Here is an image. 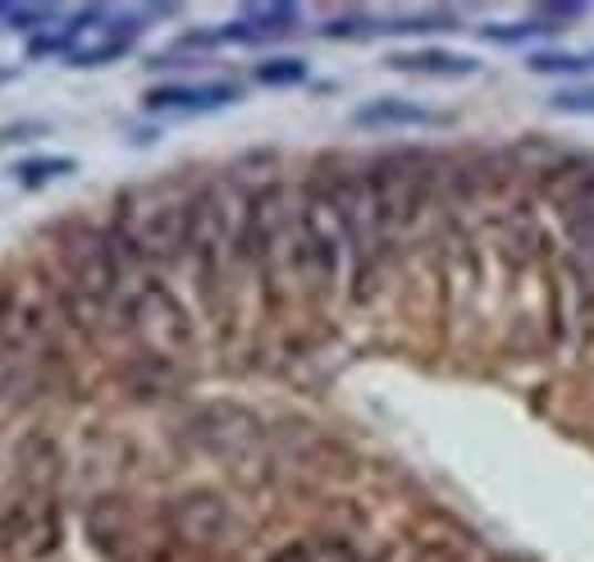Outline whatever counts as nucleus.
<instances>
[{"label":"nucleus","mask_w":594,"mask_h":562,"mask_svg":"<svg viewBox=\"0 0 594 562\" xmlns=\"http://www.w3.org/2000/svg\"><path fill=\"white\" fill-rule=\"evenodd\" d=\"M197 193L183 183H142L120 197L115 243L133 266H170L193 238Z\"/></svg>","instance_id":"obj_1"},{"label":"nucleus","mask_w":594,"mask_h":562,"mask_svg":"<svg viewBox=\"0 0 594 562\" xmlns=\"http://www.w3.org/2000/svg\"><path fill=\"white\" fill-rule=\"evenodd\" d=\"M55 256L73 316L83 325H96L124 293V256L115 247V234L96 229L88 219H69L55 229Z\"/></svg>","instance_id":"obj_2"},{"label":"nucleus","mask_w":594,"mask_h":562,"mask_svg":"<svg viewBox=\"0 0 594 562\" xmlns=\"http://www.w3.org/2000/svg\"><path fill=\"white\" fill-rule=\"evenodd\" d=\"M124 303H129V329L137 344L161 357V361H183L193 352V325L188 311L178 307V297L156 284V279H129L124 270Z\"/></svg>","instance_id":"obj_3"},{"label":"nucleus","mask_w":594,"mask_h":562,"mask_svg":"<svg viewBox=\"0 0 594 562\" xmlns=\"http://www.w3.org/2000/svg\"><path fill=\"white\" fill-rule=\"evenodd\" d=\"M69 51L64 60L73 69H96V64H110L133 51L142 23L137 19H110L105 10H83L69 28Z\"/></svg>","instance_id":"obj_4"},{"label":"nucleus","mask_w":594,"mask_h":562,"mask_svg":"<svg viewBox=\"0 0 594 562\" xmlns=\"http://www.w3.org/2000/svg\"><path fill=\"white\" fill-rule=\"evenodd\" d=\"M243 101V83L215 79V83H165L142 96L152 115H206V110H225Z\"/></svg>","instance_id":"obj_5"},{"label":"nucleus","mask_w":594,"mask_h":562,"mask_svg":"<svg viewBox=\"0 0 594 562\" xmlns=\"http://www.w3.org/2000/svg\"><path fill=\"white\" fill-rule=\"evenodd\" d=\"M352 124L357 129H449L453 115L417 105V101H402V96H380V101H366L352 115Z\"/></svg>","instance_id":"obj_6"},{"label":"nucleus","mask_w":594,"mask_h":562,"mask_svg":"<svg viewBox=\"0 0 594 562\" xmlns=\"http://www.w3.org/2000/svg\"><path fill=\"white\" fill-rule=\"evenodd\" d=\"M389 69L421 73V79H471V73L480 69V60L475 55H458V51H439V47H421V51L389 55Z\"/></svg>","instance_id":"obj_7"},{"label":"nucleus","mask_w":594,"mask_h":562,"mask_svg":"<svg viewBox=\"0 0 594 562\" xmlns=\"http://www.w3.org/2000/svg\"><path fill=\"white\" fill-rule=\"evenodd\" d=\"M219 527H225V503H219L215 494H193L183 499L174 508V531L178 540H193V544H206L219 535Z\"/></svg>","instance_id":"obj_8"},{"label":"nucleus","mask_w":594,"mask_h":562,"mask_svg":"<svg viewBox=\"0 0 594 562\" xmlns=\"http://www.w3.org/2000/svg\"><path fill=\"white\" fill-rule=\"evenodd\" d=\"M73 170H79V161H73V156H32V161H19V165H14V178H19L23 187H42V183L64 178V174H73Z\"/></svg>","instance_id":"obj_9"},{"label":"nucleus","mask_w":594,"mask_h":562,"mask_svg":"<svg viewBox=\"0 0 594 562\" xmlns=\"http://www.w3.org/2000/svg\"><path fill=\"white\" fill-rule=\"evenodd\" d=\"M531 73H594V51H535L526 60Z\"/></svg>","instance_id":"obj_10"},{"label":"nucleus","mask_w":594,"mask_h":562,"mask_svg":"<svg viewBox=\"0 0 594 562\" xmlns=\"http://www.w3.org/2000/svg\"><path fill=\"white\" fill-rule=\"evenodd\" d=\"M549 32H563V28H553V23H544L540 14H531L526 23H494V28H480V37H485V42H503V47H516V42H531V37H549Z\"/></svg>","instance_id":"obj_11"},{"label":"nucleus","mask_w":594,"mask_h":562,"mask_svg":"<svg viewBox=\"0 0 594 562\" xmlns=\"http://www.w3.org/2000/svg\"><path fill=\"white\" fill-rule=\"evenodd\" d=\"M303 79H307V60H297V55H275V60L256 64V83H266V88H293Z\"/></svg>","instance_id":"obj_12"},{"label":"nucleus","mask_w":594,"mask_h":562,"mask_svg":"<svg viewBox=\"0 0 594 562\" xmlns=\"http://www.w3.org/2000/svg\"><path fill=\"white\" fill-rule=\"evenodd\" d=\"M549 110H559V115H581V120H594V88H563L549 96Z\"/></svg>","instance_id":"obj_13"},{"label":"nucleus","mask_w":594,"mask_h":562,"mask_svg":"<svg viewBox=\"0 0 594 562\" xmlns=\"http://www.w3.org/2000/svg\"><path fill=\"white\" fill-rule=\"evenodd\" d=\"M6 19L19 23V28H47V23L55 19V10H47V6H32V10H28V6H14Z\"/></svg>","instance_id":"obj_14"},{"label":"nucleus","mask_w":594,"mask_h":562,"mask_svg":"<svg viewBox=\"0 0 594 562\" xmlns=\"http://www.w3.org/2000/svg\"><path fill=\"white\" fill-rule=\"evenodd\" d=\"M320 544H293V549H284L279 558H270V562H320Z\"/></svg>","instance_id":"obj_15"}]
</instances>
